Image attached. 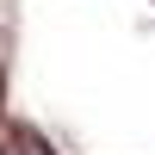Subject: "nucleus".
<instances>
[{"label": "nucleus", "instance_id": "obj_1", "mask_svg": "<svg viewBox=\"0 0 155 155\" xmlns=\"http://www.w3.org/2000/svg\"><path fill=\"white\" fill-rule=\"evenodd\" d=\"M0 155H44V149H37V143H31V137H12V143H6V149H0Z\"/></svg>", "mask_w": 155, "mask_h": 155}]
</instances>
